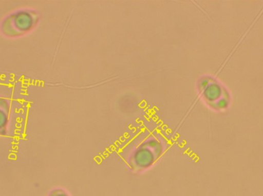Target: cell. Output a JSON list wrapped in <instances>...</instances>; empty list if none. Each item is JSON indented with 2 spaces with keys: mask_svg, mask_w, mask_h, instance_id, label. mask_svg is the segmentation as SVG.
I'll return each mask as SVG.
<instances>
[{
  "mask_svg": "<svg viewBox=\"0 0 263 196\" xmlns=\"http://www.w3.org/2000/svg\"><path fill=\"white\" fill-rule=\"evenodd\" d=\"M35 14L30 11L15 12L5 20L3 32L8 36H18L29 32L35 23Z\"/></svg>",
  "mask_w": 263,
  "mask_h": 196,
  "instance_id": "obj_1",
  "label": "cell"
},
{
  "mask_svg": "<svg viewBox=\"0 0 263 196\" xmlns=\"http://www.w3.org/2000/svg\"><path fill=\"white\" fill-rule=\"evenodd\" d=\"M49 196H69L66 192L63 190H61V189H55V190L52 191L51 192V193L49 194Z\"/></svg>",
  "mask_w": 263,
  "mask_h": 196,
  "instance_id": "obj_2",
  "label": "cell"
}]
</instances>
